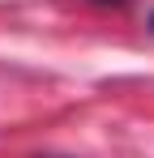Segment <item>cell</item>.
<instances>
[{
	"label": "cell",
	"mask_w": 154,
	"mask_h": 158,
	"mask_svg": "<svg viewBox=\"0 0 154 158\" xmlns=\"http://www.w3.org/2000/svg\"><path fill=\"white\" fill-rule=\"evenodd\" d=\"M150 30H154V17H150Z\"/></svg>",
	"instance_id": "cell-1"
}]
</instances>
